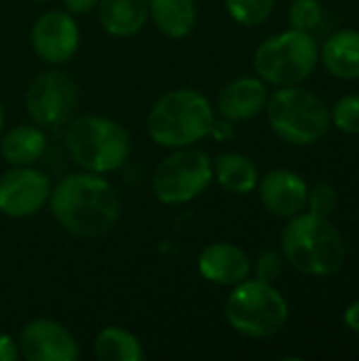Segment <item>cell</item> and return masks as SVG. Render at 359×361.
I'll return each instance as SVG.
<instances>
[{"label":"cell","instance_id":"6da1fadb","mask_svg":"<svg viewBox=\"0 0 359 361\" xmlns=\"http://www.w3.org/2000/svg\"><path fill=\"white\" fill-rule=\"evenodd\" d=\"M53 218L74 237L106 235L121 216V199L102 173H70L55 184L49 197Z\"/></svg>","mask_w":359,"mask_h":361},{"label":"cell","instance_id":"7a4b0ae2","mask_svg":"<svg viewBox=\"0 0 359 361\" xmlns=\"http://www.w3.org/2000/svg\"><path fill=\"white\" fill-rule=\"evenodd\" d=\"M281 252L292 269L313 277L336 273L347 256L343 235L313 212L292 216L281 235Z\"/></svg>","mask_w":359,"mask_h":361},{"label":"cell","instance_id":"3957f363","mask_svg":"<svg viewBox=\"0 0 359 361\" xmlns=\"http://www.w3.org/2000/svg\"><path fill=\"white\" fill-rule=\"evenodd\" d=\"M214 121V108L203 93L176 89L154 102L146 118V129L159 146L186 148L209 135Z\"/></svg>","mask_w":359,"mask_h":361},{"label":"cell","instance_id":"277c9868","mask_svg":"<svg viewBox=\"0 0 359 361\" xmlns=\"http://www.w3.org/2000/svg\"><path fill=\"white\" fill-rule=\"evenodd\" d=\"M66 146L74 163L93 173H108L123 167L131 152L125 127L97 114L74 118L66 131Z\"/></svg>","mask_w":359,"mask_h":361},{"label":"cell","instance_id":"5b68a950","mask_svg":"<svg viewBox=\"0 0 359 361\" xmlns=\"http://www.w3.org/2000/svg\"><path fill=\"white\" fill-rule=\"evenodd\" d=\"M288 302L260 279H245L235 286L224 305V315L231 328L250 338H271L286 328Z\"/></svg>","mask_w":359,"mask_h":361},{"label":"cell","instance_id":"8992f818","mask_svg":"<svg viewBox=\"0 0 359 361\" xmlns=\"http://www.w3.org/2000/svg\"><path fill=\"white\" fill-rule=\"evenodd\" d=\"M267 114L273 131L292 146L320 142L330 129V110L322 97L303 87H281L267 99Z\"/></svg>","mask_w":359,"mask_h":361},{"label":"cell","instance_id":"52a82bcc","mask_svg":"<svg viewBox=\"0 0 359 361\" xmlns=\"http://www.w3.org/2000/svg\"><path fill=\"white\" fill-rule=\"evenodd\" d=\"M320 59L317 42L311 34L288 30L267 38L254 55V68L264 82L294 87L307 80Z\"/></svg>","mask_w":359,"mask_h":361},{"label":"cell","instance_id":"ba28073f","mask_svg":"<svg viewBox=\"0 0 359 361\" xmlns=\"http://www.w3.org/2000/svg\"><path fill=\"white\" fill-rule=\"evenodd\" d=\"M214 167L207 152L197 148H178L154 169L152 190L161 203L182 205L197 199L212 182Z\"/></svg>","mask_w":359,"mask_h":361},{"label":"cell","instance_id":"9c48e42d","mask_svg":"<svg viewBox=\"0 0 359 361\" xmlns=\"http://www.w3.org/2000/svg\"><path fill=\"white\" fill-rule=\"evenodd\" d=\"M78 89L76 82L63 72L38 74L25 91V108L32 121L44 129H57L66 125L76 108Z\"/></svg>","mask_w":359,"mask_h":361},{"label":"cell","instance_id":"30bf717a","mask_svg":"<svg viewBox=\"0 0 359 361\" xmlns=\"http://www.w3.org/2000/svg\"><path fill=\"white\" fill-rule=\"evenodd\" d=\"M47 173L30 167H13L0 176V212L11 218H28L40 212L51 197Z\"/></svg>","mask_w":359,"mask_h":361},{"label":"cell","instance_id":"8fae6325","mask_svg":"<svg viewBox=\"0 0 359 361\" xmlns=\"http://www.w3.org/2000/svg\"><path fill=\"white\" fill-rule=\"evenodd\" d=\"M32 49L47 63H66L78 49L80 32L68 11H49L32 25Z\"/></svg>","mask_w":359,"mask_h":361},{"label":"cell","instance_id":"7c38bea8","mask_svg":"<svg viewBox=\"0 0 359 361\" xmlns=\"http://www.w3.org/2000/svg\"><path fill=\"white\" fill-rule=\"evenodd\" d=\"M19 353L28 361H76L80 355L76 338L53 319L30 322L21 330Z\"/></svg>","mask_w":359,"mask_h":361},{"label":"cell","instance_id":"4fadbf2b","mask_svg":"<svg viewBox=\"0 0 359 361\" xmlns=\"http://www.w3.org/2000/svg\"><path fill=\"white\" fill-rule=\"evenodd\" d=\"M258 192L262 205L271 214L279 218H292L307 207L309 186L298 173L290 169H275L262 178Z\"/></svg>","mask_w":359,"mask_h":361},{"label":"cell","instance_id":"5bb4252c","mask_svg":"<svg viewBox=\"0 0 359 361\" xmlns=\"http://www.w3.org/2000/svg\"><path fill=\"white\" fill-rule=\"evenodd\" d=\"M199 273L218 286H237L252 273L248 254L233 243H212L199 254Z\"/></svg>","mask_w":359,"mask_h":361},{"label":"cell","instance_id":"9a60e30c","mask_svg":"<svg viewBox=\"0 0 359 361\" xmlns=\"http://www.w3.org/2000/svg\"><path fill=\"white\" fill-rule=\"evenodd\" d=\"M267 99L269 95H267V87L262 78L243 76V78L229 82L220 91L218 112L222 114V118H229L233 123L250 121L262 112V108L267 106Z\"/></svg>","mask_w":359,"mask_h":361},{"label":"cell","instance_id":"2e32d148","mask_svg":"<svg viewBox=\"0 0 359 361\" xmlns=\"http://www.w3.org/2000/svg\"><path fill=\"white\" fill-rule=\"evenodd\" d=\"M97 11L108 34L127 38L144 27L148 19V0H99Z\"/></svg>","mask_w":359,"mask_h":361},{"label":"cell","instance_id":"e0dca14e","mask_svg":"<svg viewBox=\"0 0 359 361\" xmlns=\"http://www.w3.org/2000/svg\"><path fill=\"white\" fill-rule=\"evenodd\" d=\"M47 150V135L36 125H19L4 133L0 142L2 161L13 167L34 165Z\"/></svg>","mask_w":359,"mask_h":361},{"label":"cell","instance_id":"ac0fdd59","mask_svg":"<svg viewBox=\"0 0 359 361\" xmlns=\"http://www.w3.org/2000/svg\"><path fill=\"white\" fill-rule=\"evenodd\" d=\"M322 59L328 72L343 80L359 78V32L358 30H341L332 34L324 49Z\"/></svg>","mask_w":359,"mask_h":361},{"label":"cell","instance_id":"d6986e66","mask_svg":"<svg viewBox=\"0 0 359 361\" xmlns=\"http://www.w3.org/2000/svg\"><path fill=\"white\" fill-rule=\"evenodd\" d=\"M218 184L235 195H248L258 186L256 163L241 152H224L212 163Z\"/></svg>","mask_w":359,"mask_h":361},{"label":"cell","instance_id":"ffe728a7","mask_svg":"<svg viewBox=\"0 0 359 361\" xmlns=\"http://www.w3.org/2000/svg\"><path fill=\"white\" fill-rule=\"evenodd\" d=\"M148 17L169 38H184L197 23L195 0H148Z\"/></svg>","mask_w":359,"mask_h":361},{"label":"cell","instance_id":"44dd1931","mask_svg":"<svg viewBox=\"0 0 359 361\" xmlns=\"http://www.w3.org/2000/svg\"><path fill=\"white\" fill-rule=\"evenodd\" d=\"M95 357L102 361H144V349L135 334L125 328H106L95 338Z\"/></svg>","mask_w":359,"mask_h":361},{"label":"cell","instance_id":"7402d4cb","mask_svg":"<svg viewBox=\"0 0 359 361\" xmlns=\"http://www.w3.org/2000/svg\"><path fill=\"white\" fill-rule=\"evenodd\" d=\"M231 17L248 27L264 23L275 6V0H224Z\"/></svg>","mask_w":359,"mask_h":361},{"label":"cell","instance_id":"603a6c76","mask_svg":"<svg viewBox=\"0 0 359 361\" xmlns=\"http://www.w3.org/2000/svg\"><path fill=\"white\" fill-rule=\"evenodd\" d=\"M288 17H290L292 30L311 34L322 23L324 11H322L320 0H294L292 6H290Z\"/></svg>","mask_w":359,"mask_h":361},{"label":"cell","instance_id":"cb8c5ba5","mask_svg":"<svg viewBox=\"0 0 359 361\" xmlns=\"http://www.w3.org/2000/svg\"><path fill=\"white\" fill-rule=\"evenodd\" d=\"M332 123L336 129L349 135H359V95H345L336 102L332 110Z\"/></svg>","mask_w":359,"mask_h":361},{"label":"cell","instance_id":"d4e9b609","mask_svg":"<svg viewBox=\"0 0 359 361\" xmlns=\"http://www.w3.org/2000/svg\"><path fill=\"white\" fill-rule=\"evenodd\" d=\"M339 205V192L334 186L330 184H317L313 188H309V195H307V207L317 214V216H324L328 218Z\"/></svg>","mask_w":359,"mask_h":361},{"label":"cell","instance_id":"484cf974","mask_svg":"<svg viewBox=\"0 0 359 361\" xmlns=\"http://www.w3.org/2000/svg\"><path fill=\"white\" fill-rule=\"evenodd\" d=\"M254 269H256V279L264 283H273L275 279H279L284 271V256H279L277 252H264L258 256Z\"/></svg>","mask_w":359,"mask_h":361},{"label":"cell","instance_id":"4316f807","mask_svg":"<svg viewBox=\"0 0 359 361\" xmlns=\"http://www.w3.org/2000/svg\"><path fill=\"white\" fill-rule=\"evenodd\" d=\"M19 347L17 343L6 336V334H0V361H15L19 360Z\"/></svg>","mask_w":359,"mask_h":361},{"label":"cell","instance_id":"83f0119b","mask_svg":"<svg viewBox=\"0 0 359 361\" xmlns=\"http://www.w3.org/2000/svg\"><path fill=\"white\" fill-rule=\"evenodd\" d=\"M209 135H214V137H218V140H229V137H233V135H235L233 121H229V118H224V121H214Z\"/></svg>","mask_w":359,"mask_h":361},{"label":"cell","instance_id":"f1b7e54d","mask_svg":"<svg viewBox=\"0 0 359 361\" xmlns=\"http://www.w3.org/2000/svg\"><path fill=\"white\" fill-rule=\"evenodd\" d=\"M99 0H63L68 13H76V15H83V13H89L97 6Z\"/></svg>","mask_w":359,"mask_h":361},{"label":"cell","instance_id":"f546056e","mask_svg":"<svg viewBox=\"0 0 359 361\" xmlns=\"http://www.w3.org/2000/svg\"><path fill=\"white\" fill-rule=\"evenodd\" d=\"M345 324H347L349 330H353V332L359 334V300H355L351 307H347V311H345Z\"/></svg>","mask_w":359,"mask_h":361},{"label":"cell","instance_id":"4dcf8cb0","mask_svg":"<svg viewBox=\"0 0 359 361\" xmlns=\"http://www.w3.org/2000/svg\"><path fill=\"white\" fill-rule=\"evenodd\" d=\"M2 125H4V110H2V104H0V133H2Z\"/></svg>","mask_w":359,"mask_h":361},{"label":"cell","instance_id":"1f68e13d","mask_svg":"<svg viewBox=\"0 0 359 361\" xmlns=\"http://www.w3.org/2000/svg\"><path fill=\"white\" fill-rule=\"evenodd\" d=\"M0 165H2V154H0Z\"/></svg>","mask_w":359,"mask_h":361}]
</instances>
